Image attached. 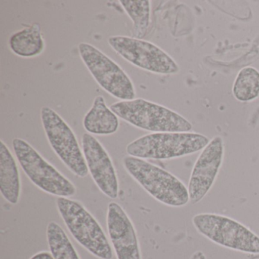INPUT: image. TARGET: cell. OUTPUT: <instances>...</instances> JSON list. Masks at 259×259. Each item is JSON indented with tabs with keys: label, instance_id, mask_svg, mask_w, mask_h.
Wrapping results in <instances>:
<instances>
[{
	"label": "cell",
	"instance_id": "6da1fadb",
	"mask_svg": "<svg viewBox=\"0 0 259 259\" xmlns=\"http://www.w3.org/2000/svg\"><path fill=\"white\" fill-rule=\"evenodd\" d=\"M110 108L130 125L153 133H188L192 128V123L177 112L142 98L119 101Z\"/></svg>",
	"mask_w": 259,
	"mask_h": 259
},
{
	"label": "cell",
	"instance_id": "7a4b0ae2",
	"mask_svg": "<svg viewBox=\"0 0 259 259\" xmlns=\"http://www.w3.org/2000/svg\"><path fill=\"white\" fill-rule=\"evenodd\" d=\"M126 172L157 201L170 207H183L189 200V191L177 177L144 159L125 156Z\"/></svg>",
	"mask_w": 259,
	"mask_h": 259
},
{
	"label": "cell",
	"instance_id": "3957f363",
	"mask_svg": "<svg viewBox=\"0 0 259 259\" xmlns=\"http://www.w3.org/2000/svg\"><path fill=\"white\" fill-rule=\"evenodd\" d=\"M57 207L69 233L83 248L98 258H113V249L102 227L79 201L60 197Z\"/></svg>",
	"mask_w": 259,
	"mask_h": 259
},
{
	"label": "cell",
	"instance_id": "277c9868",
	"mask_svg": "<svg viewBox=\"0 0 259 259\" xmlns=\"http://www.w3.org/2000/svg\"><path fill=\"white\" fill-rule=\"evenodd\" d=\"M209 142L204 135L189 132L151 133L128 144L126 152L138 158L169 160L198 152Z\"/></svg>",
	"mask_w": 259,
	"mask_h": 259
},
{
	"label": "cell",
	"instance_id": "5b68a950",
	"mask_svg": "<svg viewBox=\"0 0 259 259\" xmlns=\"http://www.w3.org/2000/svg\"><path fill=\"white\" fill-rule=\"evenodd\" d=\"M15 155L27 177L40 190L55 196L69 198L76 193L75 185L45 160L24 139L13 141Z\"/></svg>",
	"mask_w": 259,
	"mask_h": 259
},
{
	"label": "cell",
	"instance_id": "8992f818",
	"mask_svg": "<svg viewBox=\"0 0 259 259\" xmlns=\"http://www.w3.org/2000/svg\"><path fill=\"white\" fill-rule=\"evenodd\" d=\"M192 224L198 233L218 245L259 254V236L235 220L217 213H199L193 217Z\"/></svg>",
	"mask_w": 259,
	"mask_h": 259
},
{
	"label": "cell",
	"instance_id": "52a82bcc",
	"mask_svg": "<svg viewBox=\"0 0 259 259\" xmlns=\"http://www.w3.org/2000/svg\"><path fill=\"white\" fill-rule=\"evenodd\" d=\"M78 52L96 82L105 92L121 101L136 99L133 81L116 62L89 43H80Z\"/></svg>",
	"mask_w": 259,
	"mask_h": 259
},
{
	"label": "cell",
	"instance_id": "ba28073f",
	"mask_svg": "<svg viewBox=\"0 0 259 259\" xmlns=\"http://www.w3.org/2000/svg\"><path fill=\"white\" fill-rule=\"evenodd\" d=\"M40 119L51 148L66 167L77 177L84 178L89 171L75 133L52 108L42 107Z\"/></svg>",
	"mask_w": 259,
	"mask_h": 259
},
{
	"label": "cell",
	"instance_id": "9c48e42d",
	"mask_svg": "<svg viewBox=\"0 0 259 259\" xmlns=\"http://www.w3.org/2000/svg\"><path fill=\"white\" fill-rule=\"evenodd\" d=\"M112 49L133 66L160 75H174L180 72L175 60L157 45L126 36H113L108 39Z\"/></svg>",
	"mask_w": 259,
	"mask_h": 259
},
{
	"label": "cell",
	"instance_id": "30bf717a",
	"mask_svg": "<svg viewBox=\"0 0 259 259\" xmlns=\"http://www.w3.org/2000/svg\"><path fill=\"white\" fill-rule=\"evenodd\" d=\"M224 155V141L220 136L213 138L201 151L194 165L188 186L189 200L192 204L201 201L211 189Z\"/></svg>",
	"mask_w": 259,
	"mask_h": 259
},
{
	"label": "cell",
	"instance_id": "8fae6325",
	"mask_svg": "<svg viewBox=\"0 0 259 259\" xmlns=\"http://www.w3.org/2000/svg\"><path fill=\"white\" fill-rule=\"evenodd\" d=\"M82 151L88 169L100 190L108 198L119 195V181L111 157L101 142L89 133L81 138Z\"/></svg>",
	"mask_w": 259,
	"mask_h": 259
},
{
	"label": "cell",
	"instance_id": "7c38bea8",
	"mask_svg": "<svg viewBox=\"0 0 259 259\" xmlns=\"http://www.w3.org/2000/svg\"><path fill=\"white\" fill-rule=\"evenodd\" d=\"M107 226L116 258L142 259L134 224L124 209L113 201L107 209Z\"/></svg>",
	"mask_w": 259,
	"mask_h": 259
},
{
	"label": "cell",
	"instance_id": "4fadbf2b",
	"mask_svg": "<svg viewBox=\"0 0 259 259\" xmlns=\"http://www.w3.org/2000/svg\"><path fill=\"white\" fill-rule=\"evenodd\" d=\"M0 191L3 197L10 204L19 202L20 174L16 159L4 141L0 142Z\"/></svg>",
	"mask_w": 259,
	"mask_h": 259
},
{
	"label": "cell",
	"instance_id": "5bb4252c",
	"mask_svg": "<svg viewBox=\"0 0 259 259\" xmlns=\"http://www.w3.org/2000/svg\"><path fill=\"white\" fill-rule=\"evenodd\" d=\"M83 126L89 134L110 136L119 130V117L107 107L104 98L98 96L84 116Z\"/></svg>",
	"mask_w": 259,
	"mask_h": 259
},
{
	"label": "cell",
	"instance_id": "9a60e30c",
	"mask_svg": "<svg viewBox=\"0 0 259 259\" xmlns=\"http://www.w3.org/2000/svg\"><path fill=\"white\" fill-rule=\"evenodd\" d=\"M13 54L23 58H33L45 51V44L41 28L35 23L12 34L9 40Z\"/></svg>",
	"mask_w": 259,
	"mask_h": 259
},
{
	"label": "cell",
	"instance_id": "2e32d148",
	"mask_svg": "<svg viewBox=\"0 0 259 259\" xmlns=\"http://www.w3.org/2000/svg\"><path fill=\"white\" fill-rule=\"evenodd\" d=\"M119 3L133 21V34L135 38L142 40L146 35L151 22V1L121 0Z\"/></svg>",
	"mask_w": 259,
	"mask_h": 259
},
{
	"label": "cell",
	"instance_id": "e0dca14e",
	"mask_svg": "<svg viewBox=\"0 0 259 259\" xmlns=\"http://www.w3.org/2000/svg\"><path fill=\"white\" fill-rule=\"evenodd\" d=\"M47 239L54 259H81L66 232L57 223L48 224Z\"/></svg>",
	"mask_w": 259,
	"mask_h": 259
},
{
	"label": "cell",
	"instance_id": "ac0fdd59",
	"mask_svg": "<svg viewBox=\"0 0 259 259\" xmlns=\"http://www.w3.org/2000/svg\"><path fill=\"white\" fill-rule=\"evenodd\" d=\"M234 98L240 102H249L259 97V71L253 67L241 69L233 87Z\"/></svg>",
	"mask_w": 259,
	"mask_h": 259
},
{
	"label": "cell",
	"instance_id": "d6986e66",
	"mask_svg": "<svg viewBox=\"0 0 259 259\" xmlns=\"http://www.w3.org/2000/svg\"><path fill=\"white\" fill-rule=\"evenodd\" d=\"M30 259H54L51 252L47 251H39L34 254Z\"/></svg>",
	"mask_w": 259,
	"mask_h": 259
}]
</instances>
